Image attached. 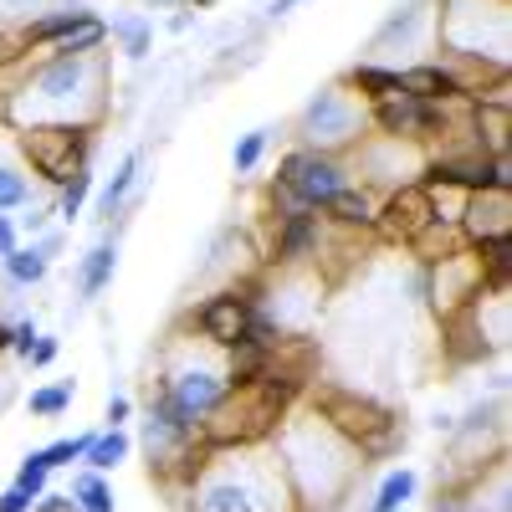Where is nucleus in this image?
Wrapping results in <instances>:
<instances>
[{"mask_svg":"<svg viewBox=\"0 0 512 512\" xmlns=\"http://www.w3.org/2000/svg\"><path fill=\"white\" fill-rule=\"evenodd\" d=\"M267 446L282 461L287 487L297 497V512H333L338 502L349 497V487L359 482V472H364L359 446L344 431H333L318 410H297L292 405L272 425Z\"/></svg>","mask_w":512,"mask_h":512,"instance_id":"1","label":"nucleus"},{"mask_svg":"<svg viewBox=\"0 0 512 512\" xmlns=\"http://www.w3.org/2000/svg\"><path fill=\"white\" fill-rule=\"evenodd\" d=\"M190 512H297L287 472L267 441L256 446H210L190 477Z\"/></svg>","mask_w":512,"mask_h":512,"instance_id":"2","label":"nucleus"},{"mask_svg":"<svg viewBox=\"0 0 512 512\" xmlns=\"http://www.w3.org/2000/svg\"><path fill=\"white\" fill-rule=\"evenodd\" d=\"M6 118L31 123H98L103 118V52L93 57H52L26 62L21 88L6 93Z\"/></svg>","mask_w":512,"mask_h":512,"instance_id":"3","label":"nucleus"},{"mask_svg":"<svg viewBox=\"0 0 512 512\" xmlns=\"http://www.w3.org/2000/svg\"><path fill=\"white\" fill-rule=\"evenodd\" d=\"M369 139V108L344 88V82H328L318 88L303 113H297V144L318 149V154H338L344 159L349 149H359Z\"/></svg>","mask_w":512,"mask_h":512,"instance_id":"4","label":"nucleus"},{"mask_svg":"<svg viewBox=\"0 0 512 512\" xmlns=\"http://www.w3.org/2000/svg\"><path fill=\"white\" fill-rule=\"evenodd\" d=\"M93 134H98V123H31L21 128V159L26 169L41 180V185H52L62 190L72 175H82V169H93Z\"/></svg>","mask_w":512,"mask_h":512,"instance_id":"5","label":"nucleus"},{"mask_svg":"<svg viewBox=\"0 0 512 512\" xmlns=\"http://www.w3.org/2000/svg\"><path fill=\"white\" fill-rule=\"evenodd\" d=\"M149 390H159L169 405H175L180 420L200 425L205 431V420L221 410V400L231 395V379H226V359H175V364H164L154 379H149Z\"/></svg>","mask_w":512,"mask_h":512,"instance_id":"6","label":"nucleus"},{"mask_svg":"<svg viewBox=\"0 0 512 512\" xmlns=\"http://www.w3.org/2000/svg\"><path fill=\"white\" fill-rule=\"evenodd\" d=\"M349 180H354V169L338 159V154H318V149H303V144H292L277 159V175H272V185L287 190L303 210H313V216H323V205L344 190Z\"/></svg>","mask_w":512,"mask_h":512,"instance_id":"7","label":"nucleus"},{"mask_svg":"<svg viewBox=\"0 0 512 512\" xmlns=\"http://www.w3.org/2000/svg\"><path fill=\"white\" fill-rule=\"evenodd\" d=\"M256 303H267V282H231V287H221V292L200 297V303L185 313V323H190V333L200 338V344H210V349L226 354V349L241 344L246 318H251Z\"/></svg>","mask_w":512,"mask_h":512,"instance_id":"8","label":"nucleus"},{"mask_svg":"<svg viewBox=\"0 0 512 512\" xmlns=\"http://www.w3.org/2000/svg\"><path fill=\"white\" fill-rule=\"evenodd\" d=\"M441 221V195H431L425 185H400L379 200V216H374V231H384L400 246H415L425 236V226Z\"/></svg>","mask_w":512,"mask_h":512,"instance_id":"9","label":"nucleus"},{"mask_svg":"<svg viewBox=\"0 0 512 512\" xmlns=\"http://www.w3.org/2000/svg\"><path fill=\"white\" fill-rule=\"evenodd\" d=\"M318 251H323V216H287V221H277V231H272L267 262H272L277 272H292V267H308Z\"/></svg>","mask_w":512,"mask_h":512,"instance_id":"10","label":"nucleus"},{"mask_svg":"<svg viewBox=\"0 0 512 512\" xmlns=\"http://www.w3.org/2000/svg\"><path fill=\"white\" fill-rule=\"evenodd\" d=\"M400 82L410 98H425V103H466V72L451 67L446 57H425L415 67H400Z\"/></svg>","mask_w":512,"mask_h":512,"instance_id":"11","label":"nucleus"},{"mask_svg":"<svg viewBox=\"0 0 512 512\" xmlns=\"http://www.w3.org/2000/svg\"><path fill=\"white\" fill-rule=\"evenodd\" d=\"M456 231L466 246H477L482 236L512 231V195H466L456 210Z\"/></svg>","mask_w":512,"mask_h":512,"instance_id":"12","label":"nucleus"},{"mask_svg":"<svg viewBox=\"0 0 512 512\" xmlns=\"http://www.w3.org/2000/svg\"><path fill=\"white\" fill-rule=\"evenodd\" d=\"M88 21H98L88 6H62V11H47V16H31V21L21 26V47H31V52H52V47H62L72 31L88 26Z\"/></svg>","mask_w":512,"mask_h":512,"instance_id":"13","label":"nucleus"},{"mask_svg":"<svg viewBox=\"0 0 512 512\" xmlns=\"http://www.w3.org/2000/svg\"><path fill=\"white\" fill-rule=\"evenodd\" d=\"M374 216H379V195L364 190L359 180H349L323 205V221H333L338 231H374Z\"/></svg>","mask_w":512,"mask_h":512,"instance_id":"14","label":"nucleus"},{"mask_svg":"<svg viewBox=\"0 0 512 512\" xmlns=\"http://www.w3.org/2000/svg\"><path fill=\"white\" fill-rule=\"evenodd\" d=\"M344 88H349L364 108H374V103H384V98H400V93H405V82H400V67H384V62H354V67H349V77H344Z\"/></svg>","mask_w":512,"mask_h":512,"instance_id":"15","label":"nucleus"},{"mask_svg":"<svg viewBox=\"0 0 512 512\" xmlns=\"http://www.w3.org/2000/svg\"><path fill=\"white\" fill-rule=\"evenodd\" d=\"M113 272H118V241H98L88 256H82V267H77V292H82V303L103 297V287L113 282Z\"/></svg>","mask_w":512,"mask_h":512,"instance_id":"16","label":"nucleus"},{"mask_svg":"<svg viewBox=\"0 0 512 512\" xmlns=\"http://www.w3.org/2000/svg\"><path fill=\"white\" fill-rule=\"evenodd\" d=\"M128 451H134V436H128L123 425H103V431H93V446H88V456H82V466H93V472H118V466L128 461Z\"/></svg>","mask_w":512,"mask_h":512,"instance_id":"17","label":"nucleus"},{"mask_svg":"<svg viewBox=\"0 0 512 512\" xmlns=\"http://www.w3.org/2000/svg\"><path fill=\"white\" fill-rule=\"evenodd\" d=\"M31 205V169H26V159H21V149L16 154H0V210H26Z\"/></svg>","mask_w":512,"mask_h":512,"instance_id":"18","label":"nucleus"},{"mask_svg":"<svg viewBox=\"0 0 512 512\" xmlns=\"http://www.w3.org/2000/svg\"><path fill=\"white\" fill-rule=\"evenodd\" d=\"M139 169H144V154H123V164L113 169V180L103 185V195H98V210L113 221L118 210H123V200L134 195V185H139Z\"/></svg>","mask_w":512,"mask_h":512,"instance_id":"19","label":"nucleus"},{"mask_svg":"<svg viewBox=\"0 0 512 512\" xmlns=\"http://www.w3.org/2000/svg\"><path fill=\"white\" fill-rule=\"evenodd\" d=\"M67 497H72V507H82V512H118L108 477L93 472V466H82V472L72 477V492H67Z\"/></svg>","mask_w":512,"mask_h":512,"instance_id":"20","label":"nucleus"},{"mask_svg":"<svg viewBox=\"0 0 512 512\" xmlns=\"http://www.w3.org/2000/svg\"><path fill=\"white\" fill-rule=\"evenodd\" d=\"M108 41H118L128 62H144L149 41H154V26H149V16H118V21H108Z\"/></svg>","mask_w":512,"mask_h":512,"instance_id":"21","label":"nucleus"},{"mask_svg":"<svg viewBox=\"0 0 512 512\" xmlns=\"http://www.w3.org/2000/svg\"><path fill=\"white\" fill-rule=\"evenodd\" d=\"M415 487H420V477L410 472V466H400V472H390L379 487H374V502H369V512H405V502L415 497Z\"/></svg>","mask_w":512,"mask_h":512,"instance_id":"22","label":"nucleus"},{"mask_svg":"<svg viewBox=\"0 0 512 512\" xmlns=\"http://www.w3.org/2000/svg\"><path fill=\"white\" fill-rule=\"evenodd\" d=\"M425 26H431V6H425V0H420V6H410V11H395L390 21L379 26L374 52H384L390 41H415V31H425Z\"/></svg>","mask_w":512,"mask_h":512,"instance_id":"23","label":"nucleus"},{"mask_svg":"<svg viewBox=\"0 0 512 512\" xmlns=\"http://www.w3.org/2000/svg\"><path fill=\"white\" fill-rule=\"evenodd\" d=\"M0 267H6V277H11L16 287H36L41 277H47L52 256H41L36 246H16L11 256H0Z\"/></svg>","mask_w":512,"mask_h":512,"instance_id":"24","label":"nucleus"},{"mask_svg":"<svg viewBox=\"0 0 512 512\" xmlns=\"http://www.w3.org/2000/svg\"><path fill=\"white\" fill-rule=\"evenodd\" d=\"M272 134H277V128H251V134H241V139H236V149H231V169H236V175H251V169L267 159Z\"/></svg>","mask_w":512,"mask_h":512,"instance_id":"25","label":"nucleus"},{"mask_svg":"<svg viewBox=\"0 0 512 512\" xmlns=\"http://www.w3.org/2000/svg\"><path fill=\"white\" fill-rule=\"evenodd\" d=\"M72 395H77V384H72V379H62V384H47V390H31L26 410H31V415H41V420H57L62 410H72Z\"/></svg>","mask_w":512,"mask_h":512,"instance_id":"26","label":"nucleus"},{"mask_svg":"<svg viewBox=\"0 0 512 512\" xmlns=\"http://www.w3.org/2000/svg\"><path fill=\"white\" fill-rule=\"evenodd\" d=\"M88 195H93V169H82V175H72L62 190H57V210L52 216H62L67 226L82 216V205H88Z\"/></svg>","mask_w":512,"mask_h":512,"instance_id":"27","label":"nucleus"},{"mask_svg":"<svg viewBox=\"0 0 512 512\" xmlns=\"http://www.w3.org/2000/svg\"><path fill=\"white\" fill-rule=\"evenodd\" d=\"M88 446H93V431H88V436H62V441H52V446H41V461H47V472H62V466H72V461L88 456Z\"/></svg>","mask_w":512,"mask_h":512,"instance_id":"28","label":"nucleus"},{"mask_svg":"<svg viewBox=\"0 0 512 512\" xmlns=\"http://www.w3.org/2000/svg\"><path fill=\"white\" fill-rule=\"evenodd\" d=\"M47 477H52V472H47V461H41V451H31V456L16 466V482H11V487H21V492L36 502L41 492H47Z\"/></svg>","mask_w":512,"mask_h":512,"instance_id":"29","label":"nucleus"},{"mask_svg":"<svg viewBox=\"0 0 512 512\" xmlns=\"http://www.w3.org/2000/svg\"><path fill=\"white\" fill-rule=\"evenodd\" d=\"M57 354H62V344H57L52 333H41L36 344H31V354H26V364L31 369H47V364H57Z\"/></svg>","mask_w":512,"mask_h":512,"instance_id":"30","label":"nucleus"},{"mask_svg":"<svg viewBox=\"0 0 512 512\" xmlns=\"http://www.w3.org/2000/svg\"><path fill=\"white\" fill-rule=\"evenodd\" d=\"M36 338H41V328H36L31 318H26V323H11V349H16L21 359L31 354V344H36Z\"/></svg>","mask_w":512,"mask_h":512,"instance_id":"31","label":"nucleus"},{"mask_svg":"<svg viewBox=\"0 0 512 512\" xmlns=\"http://www.w3.org/2000/svg\"><path fill=\"white\" fill-rule=\"evenodd\" d=\"M128 415H134V400H128V395H113L108 410H103V425H128Z\"/></svg>","mask_w":512,"mask_h":512,"instance_id":"32","label":"nucleus"},{"mask_svg":"<svg viewBox=\"0 0 512 512\" xmlns=\"http://www.w3.org/2000/svg\"><path fill=\"white\" fill-rule=\"evenodd\" d=\"M21 246V231H16V221L6 216V210H0V256H11Z\"/></svg>","mask_w":512,"mask_h":512,"instance_id":"33","label":"nucleus"},{"mask_svg":"<svg viewBox=\"0 0 512 512\" xmlns=\"http://www.w3.org/2000/svg\"><path fill=\"white\" fill-rule=\"evenodd\" d=\"M67 507H72L67 492H41V497L31 502V512H67Z\"/></svg>","mask_w":512,"mask_h":512,"instance_id":"34","label":"nucleus"},{"mask_svg":"<svg viewBox=\"0 0 512 512\" xmlns=\"http://www.w3.org/2000/svg\"><path fill=\"white\" fill-rule=\"evenodd\" d=\"M0 512H31V497L21 487H6L0 492Z\"/></svg>","mask_w":512,"mask_h":512,"instance_id":"35","label":"nucleus"},{"mask_svg":"<svg viewBox=\"0 0 512 512\" xmlns=\"http://www.w3.org/2000/svg\"><path fill=\"white\" fill-rule=\"evenodd\" d=\"M47 216H52L47 205H26V216H21V226H26V231H41V226H47Z\"/></svg>","mask_w":512,"mask_h":512,"instance_id":"36","label":"nucleus"},{"mask_svg":"<svg viewBox=\"0 0 512 512\" xmlns=\"http://www.w3.org/2000/svg\"><path fill=\"white\" fill-rule=\"evenodd\" d=\"M0 6H6V11H41L47 0H0Z\"/></svg>","mask_w":512,"mask_h":512,"instance_id":"37","label":"nucleus"},{"mask_svg":"<svg viewBox=\"0 0 512 512\" xmlns=\"http://www.w3.org/2000/svg\"><path fill=\"white\" fill-rule=\"evenodd\" d=\"M297 6H303V0H272L267 11H272V16H287V11H297Z\"/></svg>","mask_w":512,"mask_h":512,"instance_id":"38","label":"nucleus"},{"mask_svg":"<svg viewBox=\"0 0 512 512\" xmlns=\"http://www.w3.org/2000/svg\"><path fill=\"white\" fill-rule=\"evenodd\" d=\"M6 349H11V323L0 318V354H6Z\"/></svg>","mask_w":512,"mask_h":512,"instance_id":"39","label":"nucleus"},{"mask_svg":"<svg viewBox=\"0 0 512 512\" xmlns=\"http://www.w3.org/2000/svg\"><path fill=\"white\" fill-rule=\"evenodd\" d=\"M144 6H185V0H144Z\"/></svg>","mask_w":512,"mask_h":512,"instance_id":"40","label":"nucleus"},{"mask_svg":"<svg viewBox=\"0 0 512 512\" xmlns=\"http://www.w3.org/2000/svg\"><path fill=\"white\" fill-rule=\"evenodd\" d=\"M67 512H82V507H67Z\"/></svg>","mask_w":512,"mask_h":512,"instance_id":"41","label":"nucleus"}]
</instances>
